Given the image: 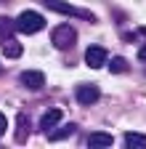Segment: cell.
Listing matches in <instances>:
<instances>
[{"instance_id": "obj_1", "label": "cell", "mask_w": 146, "mask_h": 149, "mask_svg": "<svg viewBox=\"0 0 146 149\" xmlns=\"http://www.w3.org/2000/svg\"><path fill=\"white\" fill-rule=\"evenodd\" d=\"M16 29L24 32V35H35V32L45 29V19L37 11H21L19 19H16Z\"/></svg>"}, {"instance_id": "obj_2", "label": "cell", "mask_w": 146, "mask_h": 149, "mask_svg": "<svg viewBox=\"0 0 146 149\" xmlns=\"http://www.w3.org/2000/svg\"><path fill=\"white\" fill-rule=\"evenodd\" d=\"M75 40H77V32H75V27H72V24H59V27H53L51 43L56 45L59 51L72 48V45H75Z\"/></svg>"}, {"instance_id": "obj_3", "label": "cell", "mask_w": 146, "mask_h": 149, "mask_svg": "<svg viewBox=\"0 0 146 149\" xmlns=\"http://www.w3.org/2000/svg\"><path fill=\"white\" fill-rule=\"evenodd\" d=\"M43 6L51 8V11H56V13H64V16H80V19H85V22H93V16H90L88 11L75 8L72 3H64V0H43Z\"/></svg>"}, {"instance_id": "obj_4", "label": "cell", "mask_w": 146, "mask_h": 149, "mask_svg": "<svg viewBox=\"0 0 146 149\" xmlns=\"http://www.w3.org/2000/svg\"><path fill=\"white\" fill-rule=\"evenodd\" d=\"M21 85L24 88H29V91H40L43 85H45V74L40 72V69H27V72H21Z\"/></svg>"}, {"instance_id": "obj_5", "label": "cell", "mask_w": 146, "mask_h": 149, "mask_svg": "<svg viewBox=\"0 0 146 149\" xmlns=\"http://www.w3.org/2000/svg\"><path fill=\"white\" fill-rule=\"evenodd\" d=\"M85 64H88L90 69L104 67V64H106V51H104L101 45H90V48L85 51Z\"/></svg>"}, {"instance_id": "obj_6", "label": "cell", "mask_w": 146, "mask_h": 149, "mask_svg": "<svg viewBox=\"0 0 146 149\" xmlns=\"http://www.w3.org/2000/svg\"><path fill=\"white\" fill-rule=\"evenodd\" d=\"M98 88L96 85H90V83H82V85H77V101L82 104V107H88V104H96L98 101Z\"/></svg>"}, {"instance_id": "obj_7", "label": "cell", "mask_w": 146, "mask_h": 149, "mask_svg": "<svg viewBox=\"0 0 146 149\" xmlns=\"http://www.w3.org/2000/svg\"><path fill=\"white\" fill-rule=\"evenodd\" d=\"M59 123H61V109H48L45 115L40 117V130H45V133H48V130L56 128Z\"/></svg>"}, {"instance_id": "obj_8", "label": "cell", "mask_w": 146, "mask_h": 149, "mask_svg": "<svg viewBox=\"0 0 146 149\" xmlns=\"http://www.w3.org/2000/svg\"><path fill=\"white\" fill-rule=\"evenodd\" d=\"M3 53L8 56V59H19L21 56V43L16 40V37H3Z\"/></svg>"}, {"instance_id": "obj_9", "label": "cell", "mask_w": 146, "mask_h": 149, "mask_svg": "<svg viewBox=\"0 0 146 149\" xmlns=\"http://www.w3.org/2000/svg\"><path fill=\"white\" fill-rule=\"evenodd\" d=\"M114 139L109 136V133H90L88 136V146H96V149H106V146H112Z\"/></svg>"}, {"instance_id": "obj_10", "label": "cell", "mask_w": 146, "mask_h": 149, "mask_svg": "<svg viewBox=\"0 0 146 149\" xmlns=\"http://www.w3.org/2000/svg\"><path fill=\"white\" fill-rule=\"evenodd\" d=\"M16 125H19V130H16V141H27V133H29V120L24 115L16 117Z\"/></svg>"}, {"instance_id": "obj_11", "label": "cell", "mask_w": 146, "mask_h": 149, "mask_svg": "<svg viewBox=\"0 0 146 149\" xmlns=\"http://www.w3.org/2000/svg\"><path fill=\"white\" fill-rule=\"evenodd\" d=\"M125 146H130V149L146 146V136L143 133H125Z\"/></svg>"}, {"instance_id": "obj_12", "label": "cell", "mask_w": 146, "mask_h": 149, "mask_svg": "<svg viewBox=\"0 0 146 149\" xmlns=\"http://www.w3.org/2000/svg\"><path fill=\"white\" fill-rule=\"evenodd\" d=\"M13 27H16V22H11L8 16H0V40L13 35Z\"/></svg>"}, {"instance_id": "obj_13", "label": "cell", "mask_w": 146, "mask_h": 149, "mask_svg": "<svg viewBox=\"0 0 146 149\" xmlns=\"http://www.w3.org/2000/svg\"><path fill=\"white\" fill-rule=\"evenodd\" d=\"M109 72L117 74V72H127V61L122 59V56H114L112 61H109Z\"/></svg>"}, {"instance_id": "obj_14", "label": "cell", "mask_w": 146, "mask_h": 149, "mask_svg": "<svg viewBox=\"0 0 146 149\" xmlns=\"http://www.w3.org/2000/svg\"><path fill=\"white\" fill-rule=\"evenodd\" d=\"M6 130H8V120H6V115L0 112V139L6 136Z\"/></svg>"}, {"instance_id": "obj_15", "label": "cell", "mask_w": 146, "mask_h": 149, "mask_svg": "<svg viewBox=\"0 0 146 149\" xmlns=\"http://www.w3.org/2000/svg\"><path fill=\"white\" fill-rule=\"evenodd\" d=\"M72 128H75V125H66L61 133H51V139H64V136H69V133H72Z\"/></svg>"}, {"instance_id": "obj_16", "label": "cell", "mask_w": 146, "mask_h": 149, "mask_svg": "<svg viewBox=\"0 0 146 149\" xmlns=\"http://www.w3.org/2000/svg\"><path fill=\"white\" fill-rule=\"evenodd\" d=\"M138 59H141V61H146V45H141V51H138Z\"/></svg>"}, {"instance_id": "obj_17", "label": "cell", "mask_w": 146, "mask_h": 149, "mask_svg": "<svg viewBox=\"0 0 146 149\" xmlns=\"http://www.w3.org/2000/svg\"><path fill=\"white\" fill-rule=\"evenodd\" d=\"M0 72H3V67H0Z\"/></svg>"}]
</instances>
